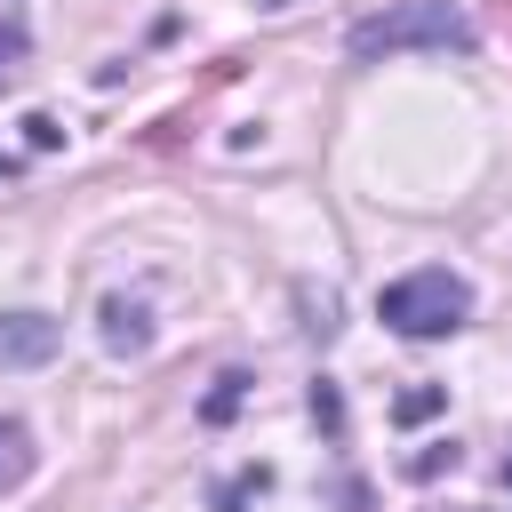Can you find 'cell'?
Segmentation results:
<instances>
[{
  "label": "cell",
  "mask_w": 512,
  "mask_h": 512,
  "mask_svg": "<svg viewBox=\"0 0 512 512\" xmlns=\"http://www.w3.org/2000/svg\"><path fill=\"white\" fill-rule=\"evenodd\" d=\"M360 64H376V56H408V48H472V16L456 8V0H400V8H384V16H360L352 24V40H344Z\"/></svg>",
  "instance_id": "obj_1"
},
{
  "label": "cell",
  "mask_w": 512,
  "mask_h": 512,
  "mask_svg": "<svg viewBox=\"0 0 512 512\" xmlns=\"http://www.w3.org/2000/svg\"><path fill=\"white\" fill-rule=\"evenodd\" d=\"M376 320H384L392 336L432 344V336H456V328L472 320V288H464L448 264H424V272H408V280H392V288L376 296Z\"/></svg>",
  "instance_id": "obj_2"
},
{
  "label": "cell",
  "mask_w": 512,
  "mask_h": 512,
  "mask_svg": "<svg viewBox=\"0 0 512 512\" xmlns=\"http://www.w3.org/2000/svg\"><path fill=\"white\" fill-rule=\"evenodd\" d=\"M56 344H64V328L48 312H0V368H40V360H56Z\"/></svg>",
  "instance_id": "obj_3"
},
{
  "label": "cell",
  "mask_w": 512,
  "mask_h": 512,
  "mask_svg": "<svg viewBox=\"0 0 512 512\" xmlns=\"http://www.w3.org/2000/svg\"><path fill=\"white\" fill-rule=\"evenodd\" d=\"M104 344H112V352H144V344H152V312H144L136 296H112V304H104Z\"/></svg>",
  "instance_id": "obj_4"
},
{
  "label": "cell",
  "mask_w": 512,
  "mask_h": 512,
  "mask_svg": "<svg viewBox=\"0 0 512 512\" xmlns=\"http://www.w3.org/2000/svg\"><path fill=\"white\" fill-rule=\"evenodd\" d=\"M32 464H40L32 432H24L16 416H0V488H24V480H32Z\"/></svg>",
  "instance_id": "obj_5"
},
{
  "label": "cell",
  "mask_w": 512,
  "mask_h": 512,
  "mask_svg": "<svg viewBox=\"0 0 512 512\" xmlns=\"http://www.w3.org/2000/svg\"><path fill=\"white\" fill-rule=\"evenodd\" d=\"M440 400H448L440 384H416V392H400V400H392V416H400V424H424V416H432Z\"/></svg>",
  "instance_id": "obj_6"
},
{
  "label": "cell",
  "mask_w": 512,
  "mask_h": 512,
  "mask_svg": "<svg viewBox=\"0 0 512 512\" xmlns=\"http://www.w3.org/2000/svg\"><path fill=\"white\" fill-rule=\"evenodd\" d=\"M240 392H248V376H216V392H208V408H200V416H208V424H224V416L240 408Z\"/></svg>",
  "instance_id": "obj_7"
},
{
  "label": "cell",
  "mask_w": 512,
  "mask_h": 512,
  "mask_svg": "<svg viewBox=\"0 0 512 512\" xmlns=\"http://www.w3.org/2000/svg\"><path fill=\"white\" fill-rule=\"evenodd\" d=\"M256 488H264V464H256V472H240V480H232V488H224V496H216V512H240V504H248V496H256Z\"/></svg>",
  "instance_id": "obj_8"
},
{
  "label": "cell",
  "mask_w": 512,
  "mask_h": 512,
  "mask_svg": "<svg viewBox=\"0 0 512 512\" xmlns=\"http://www.w3.org/2000/svg\"><path fill=\"white\" fill-rule=\"evenodd\" d=\"M24 136H32V144H40V152H48V144H64V128H56V120H48V112H32V120H24Z\"/></svg>",
  "instance_id": "obj_9"
},
{
  "label": "cell",
  "mask_w": 512,
  "mask_h": 512,
  "mask_svg": "<svg viewBox=\"0 0 512 512\" xmlns=\"http://www.w3.org/2000/svg\"><path fill=\"white\" fill-rule=\"evenodd\" d=\"M312 416H320V424H328V432H336V424H344V408H336V384H320V392H312Z\"/></svg>",
  "instance_id": "obj_10"
},
{
  "label": "cell",
  "mask_w": 512,
  "mask_h": 512,
  "mask_svg": "<svg viewBox=\"0 0 512 512\" xmlns=\"http://www.w3.org/2000/svg\"><path fill=\"white\" fill-rule=\"evenodd\" d=\"M16 56H24V24H16V16H8V24H0V72H8V64H16Z\"/></svg>",
  "instance_id": "obj_11"
},
{
  "label": "cell",
  "mask_w": 512,
  "mask_h": 512,
  "mask_svg": "<svg viewBox=\"0 0 512 512\" xmlns=\"http://www.w3.org/2000/svg\"><path fill=\"white\" fill-rule=\"evenodd\" d=\"M440 464H456V448H424V456H416V464H408V472H416V480H432V472H440Z\"/></svg>",
  "instance_id": "obj_12"
},
{
  "label": "cell",
  "mask_w": 512,
  "mask_h": 512,
  "mask_svg": "<svg viewBox=\"0 0 512 512\" xmlns=\"http://www.w3.org/2000/svg\"><path fill=\"white\" fill-rule=\"evenodd\" d=\"M0 176H16V152H0Z\"/></svg>",
  "instance_id": "obj_13"
},
{
  "label": "cell",
  "mask_w": 512,
  "mask_h": 512,
  "mask_svg": "<svg viewBox=\"0 0 512 512\" xmlns=\"http://www.w3.org/2000/svg\"><path fill=\"white\" fill-rule=\"evenodd\" d=\"M504 480H512V456H504Z\"/></svg>",
  "instance_id": "obj_14"
}]
</instances>
